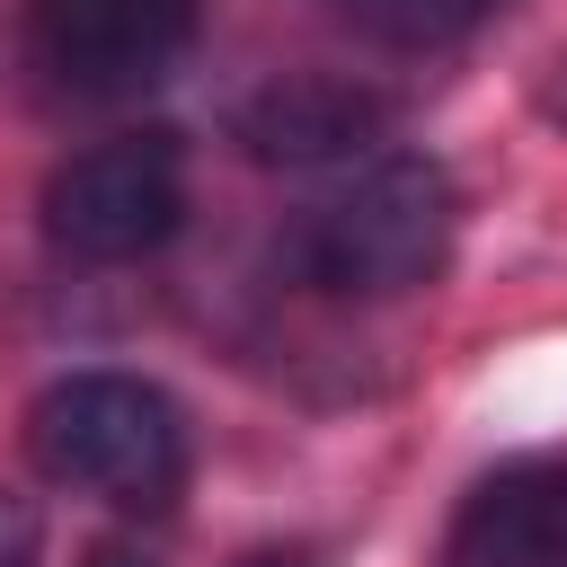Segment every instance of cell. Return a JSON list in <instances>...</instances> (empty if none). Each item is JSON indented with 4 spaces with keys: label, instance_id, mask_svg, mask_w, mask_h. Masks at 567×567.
<instances>
[{
    "label": "cell",
    "instance_id": "obj_1",
    "mask_svg": "<svg viewBox=\"0 0 567 567\" xmlns=\"http://www.w3.org/2000/svg\"><path fill=\"white\" fill-rule=\"evenodd\" d=\"M452 239H461V195H452L443 159L390 151L292 213L284 266H292V284H310L328 301H390V292L434 284L452 266Z\"/></svg>",
    "mask_w": 567,
    "mask_h": 567
},
{
    "label": "cell",
    "instance_id": "obj_2",
    "mask_svg": "<svg viewBox=\"0 0 567 567\" xmlns=\"http://www.w3.org/2000/svg\"><path fill=\"white\" fill-rule=\"evenodd\" d=\"M27 461L115 514H159L186 487V416L142 372H71L27 408Z\"/></svg>",
    "mask_w": 567,
    "mask_h": 567
},
{
    "label": "cell",
    "instance_id": "obj_3",
    "mask_svg": "<svg viewBox=\"0 0 567 567\" xmlns=\"http://www.w3.org/2000/svg\"><path fill=\"white\" fill-rule=\"evenodd\" d=\"M186 221V151L177 133H115L44 177V239L80 266L151 257Z\"/></svg>",
    "mask_w": 567,
    "mask_h": 567
},
{
    "label": "cell",
    "instance_id": "obj_4",
    "mask_svg": "<svg viewBox=\"0 0 567 567\" xmlns=\"http://www.w3.org/2000/svg\"><path fill=\"white\" fill-rule=\"evenodd\" d=\"M204 0H27L35 62L71 97H124L151 89L195 44Z\"/></svg>",
    "mask_w": 567,
    "mask_h": 567
},
{
    "label": "cell",
    "instance_id": "obj_5",
    "mask_svg": "<svg viewBox=\"0 0 567 567\" xmlns=\"http://www.w3.org/2000/svg\"><path fill=\"white\" fill-rule=\"evenodd\" d=\"M381 124H390V97L363 80H328V71H284L230 106V142L266 168L354 159L363 142H381Z\"/></svg>",
    "mask_w": 567,
    "mask_h": 567
},
{
    "label": "cell",
    "instance_id": "obj_6",
    "mask_svg": "<svg viewBox=\"0 0 567 567\" xmlns=\"http://www.w3.org/2000/svg\"><path fill=\"white\" fill-rule=\"evenodd\" d=\"M452 567H567V452L478 478L452 523Z\"/></svg>",
    "mask_w": 567,
    "mask_h": 567
},
{
    "label": "cell",
    "instance_id": "obj_7",
    "mask_svg": "<svg viewBox=\"0 0 567 567\" xmlns=\"http://www.w3.org/2000/svg\"><path fill=\"white\" fill-rule=\"evenodd\" d=\"M337 9L381 44H452V35L487 27L505 0H337Z\"/></svg>",
    "mask_w": 567,
    "mask_h": 567
},
{
    "label": "cell",
    "instance_id": "obj_8",
    "mask_svg": "<svg viewBox=\"0 0 567 567\" xmlns=\"http://www.w3.org/2000/svg\"><path fill=\"white\" fill-rule=\"evenodd\" d=\"M35 540H44L35 505L27 496H0V567H35Z\"/></svg>",
    "mask_w": 567,
    "mask_h": 567
},
{
    "label": "cell",
    "instance_id": "obj_9",
    "mask_svg": "<svg viewBox=\"0 0 567 567\" xmlns=\"http://www.w3.org/2000/svg\"><path fill=\"white\" fill-rule=\"evenodd\" d=\"M540 115H549V124H567V62L540 80Z\"/></svg>",
    "mask_w": 567,
    "mask_h": 567
},
{
    "label": "cell",
    "instance_id": "obj_10",
    "mask_svg": "<svg viewBox=\"0 0 567 567\" xmlns=\"http://www.w3.org/2000/svg\"><path fill=\"white\" fill-rule=\"evenodd\" d=\"M80 567H151V558H133V549H124V540H106V549H89V558H80Z\"/></svg>",
    "mask_w": 567,
    "mask_h": 567
},
{
    "label": "cell",
    "instance_id": "obj_11",
    "mask_svg": "<svg viewBox=\"0 0 567 567\" xmlns=\"http://www.w3.org/2000/svg\"><path fill=\"white\" fill-rule=\"evenodd\" d=\"M248 567H292V558H275V549H266V558H248Z\"/></svg>",
    "mask_w": 567,
    "mask_h": 567
}]
</instances>
